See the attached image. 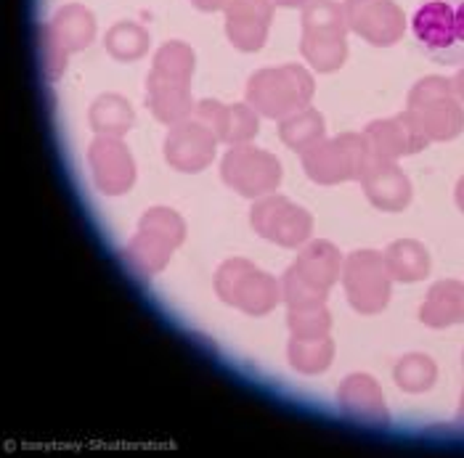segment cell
Segmentation results:
<instances>
[{
  "mask_svg": "<svg viewBox=\"0 0 464 458\" xmlns=\"http://www.w3.org/2000/svg\"><path fill=\"white\" fill-rule=\"evenodd\" d=\"M411 30L432 62L464 64V0H425Z\"/></svg>",
  "mask_w": 464,
  "mask_h": 458,
  "instance_id": "1",
  "label": "cell"
},
{
  "mask_svg": "<svg viewBox=\"0 0 464 458\" xmlns=\"http://www.w3.org/2000/svg\"><path fill=\"white\" fill-rule=\"evenodd\" d=\"M464 318V289L457 283H446L438 286L432 291V300L425 308V320L432 326H443L451 320H462Z\"/></svg>",
  "mask_w": 464,
  "mask_h": 458,
  "instance_id": "2",
  "label": "cell"
},
{
  "mask_svg": "<svg viewBox=\"0 0 464 458\" xmlns=\"http://www.w3.org/2000/svg\"><path fill=\"white\" fill-rule=\"evenodd\" d=\"M391 254H393V271L398 273V279H420L428 268L425 249H420L417 244L393 247Z\"/></svg>",
  "mask_w": 464,
  "mask_h": 458,
  "instance_id": "3",
  "label": "cell"
},
{
  "mask_svg": "<svg viewBox=\"0 0 464 458\" xmlns=\"http://www.w3.org/2000/svg\"><path fill=\"white\" fill-rule=\"evenodd\" d=\"M432 379V366L428 358H409L401 368H398V385L406 389H425Z\"/></svg>",
  "mask_w": 464,
  "mask_h": 458,
  "instance_id": "4",
  "label": "cell"
},
{
  "mask_svg": "<svg viewBox=\"0 0 464 458\" xmlns=\"http://www.w3.org/2000/svg\"><path fill=\"white\" fill-rule=\"evenodd\" d=\"M459 202H462V207H464V183H462V191H459Z\"/></svg>",
  "mask_w": 464,
  "mask_h": 458,
  "instance_id": "5",
  "label": "cell"
}]
</instances>
